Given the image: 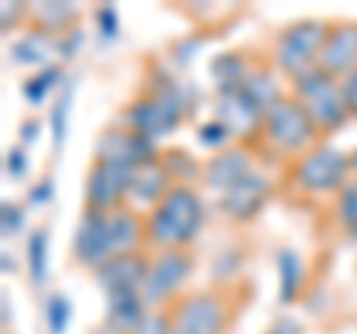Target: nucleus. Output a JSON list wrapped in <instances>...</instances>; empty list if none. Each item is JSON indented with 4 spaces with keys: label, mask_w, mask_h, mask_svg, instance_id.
<instances>
[{
    "label": "nucleus",
    "mask_w": 357,
    "mask_h": 334,
    "mask_svg": "<svg viewBox=\"0 0 357 334\" xmlns=\"http://www.w3.org/2000/svg\"><path fill=\"white\" fill-rule=\"evenodd\" d=\"M131 176L134 167L128 164L93 159L84 182V209H89V212H116V209L128 206Z\"/></svg>",
    "instance_id": "nucleus-10"
},
{
    "label": "nucleus",
    "mask_w": 357,
    "mask_h": 334,
    "mask_svg": "<svg viewBox=\"0 0 357 334\" xmlns=\"http://www.w3.org/2000/svg\"><path fill=\"white\" fill-rule=\"evenodd\" d=\"M185 105H188V99L178 90L176 81H170V78H158L155 81L152 78L146 90L122 108L119 122H126L128 129L140 131L149 140H161L182 126Z\"/></svg>",
    "instance_id": "nucleus-4"
},
{
    "label": "nucleus",
    "mask_w": 357,
    "mask_h": 334,
    "mask_svg": "<svg viewBox=\"0 0 357 334\" xmlns=\"http://www.w3.org/2000/svg\"><path fill=\"white\" fill-rule=\"evenodd\" d=\"M24 15H30V9L24 3H3V27L9 24V18H13V24H18Z\"/></svg>",
    "instance_id": "nucleus-29"
},
{
    "label": "nucleus",
    "mask_w": 357,
    "mask_h": 334,
    "mask_svg": "<svg viewBox=\"0 0 357 334\" xmlns=\"http://www.w3.org/2000/svg\"><path fill=\"white\" fill-rule=\"evenodd\" d=\"M253 140L262 143L271 159L292 164L307 150L321 143V135H319V129L312 126V119L307 117V110L286 93L262 114L259 131H256Z\"/></svg>",
    "instance_id": "nucleus-3"
},
{
    "label": "nucleus",
    "mask_w": 357,
    "mask_h": 334,
    "mask_svg": "<svg viewBox=\"0 0 357 334\" xmlns=\"http://www.w3.org/2000/svg\"><path fill=\"white\" fill-rule=\"evenodd\" d=\"M289 96L307 110V117L312 119V126L319 129L321 140L333 131H340L349 122V108H345V96H342V81L333 78L325 69H312L307 75L295 78Z\"/></svg>",
    "instance_id": "nucleus-5"
},
{
    "label": "nucleus",
    "mask_w": 357,
    "mask_h": 334,
    "mask_svg": "<svg viewBox=\"0 0 357 334\" xmlns=\"http://www.w3.org/2000/svg\"><path fill=\"white\" fill-rule=\"evenodd\" d=\"M48 197H51V180H45L42 185H33V191H30V203H45Z\"/></svg>",
    "instance_id": "nucleus-30"
},
{
    "label": "nucleus",
    "mask_w": 357,
    "mask_h": 334,
    "mask_svg": "<svg viewBox=\"0 0 357 334\" xmlns=\"http://www.w3.org/2000/svg\"><path fill=\"white\" fill-rule=\"evenodd\" d=\"M280 277H283V302H292L301 289V260L298 254L283 251L280 254Z\"/></svg>",
    "instance_id": "nucleus-23"
},
{
    "label": "nucleus",
    "mask_w": 357,
    "mask_h": 334,
    "mask_svg": "<svg viewBox=\"0 0 357 334\" xmlns=\"http://www.w3.org/2000/svg\"><path fill=\"white\" fill-rule=\"evenodd\" d=\"M149 260L152 254L143 248V251H131V254H119V257L107 260L102 269H96V281L98 286L107 293H119V289H140L143 286V277L149 272Z\"/></svg>",
    "instance_id": "nucleus-15"
},
{
    "label": "nucleus",
    "mask_w": 357,
    "mask_h": 334,
    "mask_svg": "<svg viewBox=\"0 0 357 334\" xmlns=\"http://www.w3.org/2000/svg\"><path fill=\"white\" fill-rule=\"evenodd\" d=\"M93 159L140 167L146 161L161 159V150L155 147V140L143 138L140 131L128 129L126 122H114V126L102 129V135H98V140H96V155Z\"/></svg>",
    "instance_id": "nucleus-11"
},
{
    "label": "nucleus",
    "mask_w": 357,
    "mask_h": 334,
    "mask_svg": "<svg viewBox=\"0 0 357 334\" xmlns=\"http://www.w3.org/2000/svg\"><path fill=\"white\" fill-rule=\"evenodd\" d=\"M197 138H199V143H203V147L215 150V152L232 147V143H229V140H232V131H229L227 122H220L218 117L208 119V122H203V126L197 129Z\"/></svg>",
    "instance_id": "nucleus-22"
},
{
    "label": "nucleus",
    "mask_w": 357,
    "mask_h": 334,
    "mask_svg": "<svg viewBox=\"0 0 357 334\" xmlns=\"http://www.w3.org/2000/svg\"><path fill=\"white\" fill-rule=\"evenodd\" d=\"M30 15H33V30H39V33H63V30H69V24L77 18V9L69 6V3H42L36 9H30Z\"/></svg>",
    "instance_id": "nucleus-17"
},
{
    "label": "nucleus",
    "mask_w": 357,
    "mask_h": 334,
    "mask_svg": "<svg viewBox=\"0 0 357 334\" xmlns=\"http://www.w3.org/2000/svg\"><path fill=\"white\" fill-rule=\"evenodd\" d=\"M27 266H30V277L36 284L45 281L48 275V230H36L27 242Z\"/></svg>",
    "instance_id": "nucleus-19"
},
{
    "label": "nucleus",
    "mask_w": 357,
    "mask_h": 334,
    "mask_svg": "<svg viewBox=\"0 0 357 334\" xmlns=\"http://www.w3.org/2000/svg\"><path fill=\"white\" fill-rule=\"evenodd\" d=\"M143 212L134 206H122L116 212H89L84 209L72 236V260L84 269L96 272L119 254L143 251Z\"/></svg>",
    "instance_id": "nucleus-1"
},
{
    "label": "nucleus",
    "mask_w": 357,
    "mask_h": 334,
    "mask_svg": "<svg viewBox=\"0 0 357 334\" xmlns=\"http://www.w3.org/2000/svg\"><path fill=\"white\" fill-rule=\"evenodd\" d=\"M3 310H9V298L3 296ZM3 322H9V314H3Z\"/></svg>",
    "instance_id": "nucleus-31"
},
{
    "label": "nucleus",
    "mask_w": 357,
    "mask_h": 334,
    "mask_svg": "<svg viewBox=\"0 0 357 334\" xmlns=\"http://www.w3.org/2000/svg\"><path fill=\"white\" fill-rule=\"evenodd\" d=\"M319 69L331 72L340 81L357 69V21H331Z\"/></svg>",
    "instance_id": "nucleus-14"
},
{
    "label": "nucleus",
    "mask_w": 357,
    "mask_h": 334,
    "mask_svg": "<svg viewBox=\"0 0 357 334\" xmlns=\"http://www.w3.org/2000/svg\"><path fill=\"white\" fill-rule=\"evenodd\" d=\"M66 326H69V302H66V296L54 293L48 302V328L51 334H63Z\"/></svg>",
    "instance_id": "nucleus-25"
},
{
    "label": "nucleus",
    "mask_w": 357,
    "mask_h": 334,
    "mask_svg": "<svg viewBox=\"0 0 357 334\" xmlns=\"http://www.w3.org/2000/svg\"><path fill=\"white\" fill-rule=\"evenodd\" d=\"M333 221L342 233L357 236V176H351L337 194H333Z\"/></svg>",
    "instance_id": "nucleus-18"
},
{
    "label": "nucleus",
    "mask_w": 357,
    "mask_h": 334,
    "mask_svg": "<svg viewBox=\"0 0 357 334\" xmlns=\"http://www.w3.org/2000/svg\"><path fill=\"white\" fill-rule=\"evenodd\" d=\"M253 173H256V152L244 147V143H232V147L220 152H211L208 161H203V185L218 197L227 194L229 188H236L238 182L250 180Z\"/></svg>",
    "instance_id": "nucleus-12"
},
{
    "label": "nucleus",
    "mask_w": 357,
    "mask_h": 334,
    "mask_svg": "<svg viewBox=\"0 0 357 334\" xmlns=\"http://www.w3.org/2000/svg\"><path fill=\"white\" fill-rule=\"evenodd\" d=\"M6 167H9V176H21L27 170V155L21 147H13V152L6 155Z\"/></svg>",
    "instance_id": "nucleus-28"
},
{
    "label": "nucleus",
    "mask_w": 357,
    "mask_h": 334,
    "mask_svg": "<svg viewBox=\"0 0 357 334\" xmlns=\"http://www.w3.org/2000/svg\"><path fill=\"white\" fill-rule=\"evenodd\" d=\"M342 96H345V108H349V117L357 119V69L351 75L342 78Z\"/></svg>",
    "instance_id": "nucleus-27"
},
{
    "label": "nucleus",
    "mask_w": 357,
    "mask_h": 334,
    "mask_svg": "<svg viewBox=\"0 0 357 334\" xmlns=\"http://www.w3.org/2000/svg\"><path fill=\"white\" fill-rule=\"evenodd\" d=\"M271 191H274L271 180H268L265 173L256 170L250 180H244L236 188H229L227 194H220L218 206H220V212H223V218H227L229 224H250V221H256V215L268 206Z\"/></svg>",
    "instance_id": "nucleus-13"
},
{
    "label": "nucleus",
    "mask_w": 357,
    "mask_h": 334,
    "mask_svg": "<svg viewBox=\"0 0 357 334\" xmlns=\"http://www.w3.org/2000/svg\"><path fill=\"white\" fill-rule=\"evenodd\" d=\"M206 206L194 185H173L149 212H143V242L149 254L191 248L203 230Z\"/></svg>",
    "instance_id": "nucleus-2"
},
{
    "label": "nucleus",
    "mask_w": 357,
    "mask_h": 334,
    "mask_svg": "<svg viewBox=\"0 0 357 334\" xmlns=\"http://www.w3.org/2000/svg\"><path fill=\"white\" fill-rule=\"evenodd\" d=\"M197 254L194 248H176V251H158L149 260V272L143 277L140 296L149 310L170 307L178 296L185 293L188 281L194 275Z\"/></svg>",
    "instance_id": "nucleus-9"
},
{
    "label": "nucleus",
    "mask_w": 357,
    "mask_h": 334,
    "mask_svg": "<svg viewBox=\"0 0 357 334\" xmlns=\"http://www.w3.org/2000/svg\"><path fill=\"white\" fill-rule=\"evenodd\" d=\"M21 224H24V209L18 203H3V236H15Z\"/></svg>",
    "instance_id": "nucleus-26"
},
{
    "label": "nucleus",
    "mask_w": 357,
    "mask_h": 334,
    "mask_svg": "<svg viewBox=\"0 0 357 334\" xmlns=\"http://www.w3.org/2000/svg\"><path fill=\"white\" fill-rule=\"evenodd\" d=\"M229 296H232L229 284L182 293L167 307L173 322V334H223L232 319V310H236Z\"/></svg>",
    "instance_id": "nucleus-7"
},
{
    "label": "nucleus",
    "mask_w": 357,
    "mask_h": 334,
    "mask_svg": "<svg viewBox=\"0 0 357 334\" xmlns=\"http://www.w3.org/2000/svg\"><path fill=\"white\" fill-rule=\"evenodd\" d=\"M131 334H173V322H170V314L164 310H146V317L137 322V328Z\"/></svg>",
    "instance_id": "nucleus-24"
},
{
    "label": "nucleus",
    "mask_w": 357,
    "mask_h": 334,
    "mask_svg": "<svg viewBox=\"0 0 357 334\" xmlns=\"http://www.w3.org/2000/svg\"><path fill=\"white\" fill-rule=\"evenodd\" d=\"M45 48H51V36L39 30H30L24 39H18L13 45V60L15 63H42Z\"/></svg>",
    "instance_id": "nucleus-20"
},
{
    "label": "nucleus",
    "mask_w": 357,
    "mask_h": 334,
    "mask_svg": "<svg viewBox=\"0 0 357 334\" xmlns=\"http://www.w3.org/2000/svg\"><path fill=\"white\" fill-rule=\"evenodd\" d=\"M176 182L170 170L164 167L161 159L146 161L140 167H134V176H131V191H128V206L140 209V212H149V209L158 203V200L170 191Z\"/></svg>",
    "instance_id": "nucleus-16"
},
{
    "label": "nucleus",
    "mask_w": 357,
    "mask_h": 334,
    "mask_svg": "<svg viewBox=\"0 0 357 334\" xmlns=\"http://www.w3.org/2000/svg\"><path fill=\"white\" fill-rule=\"evenodd\" d=\"M351 159L331 143H316L289 164V182L307 194H337L351 180Z\"/></svg>",
    "instance_id": "nucleus-8"
},
{
    "label": "nucleus",
    "mask_w": 357,
    "mask_h": 334,
    "mask_svg": "<svg viewBox=\"0 0 357 334\" xmlns=\"http://www.w3.org/2000/svg\"><path fill=\"white\" fill-rule=\"evenodd\" d=\"M331 21L321 18H301L295 24H286L280 33L274 36V48H271V63L289 81L307 75L312 69H319V57L325 48Z\"/></svg>",
    "instance_id": "nucleus-6"
},
{
    "label": "nucleus",
    "mask_w": 357,
    "mask_h": 334,
    "mask_svg": "<svg viewBox=\"0 0 357 334\" xmlns=\"http://www.w3.org/2000/svg\"><path fill=\"white\" fill-rule=\"evenodd\" d=\"M60 81H63V69H60V66H51V69H42L39 75H33L30 81H24V96H27V102H30V105L45 102V96H48Z\"/></svg>",
    "instance_id": "nucleus-21"
}]
</instances>
